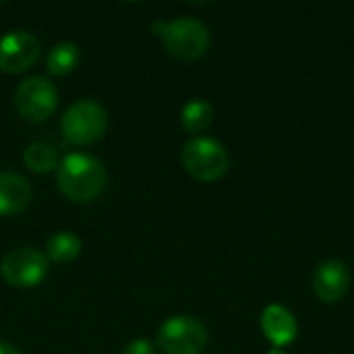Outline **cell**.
<instances>
[{
  "mask_svg": "<svg viewBox=\"0 0 354 354\" xmlns=\"http://www.w3.org/2000/svg\"><path fill=\"white\" fill-rule=\"evenodd\" d=\"M108 183V172L102 160L89 153H68L58 162L56 185L60 193L75 203L97 199Z\"/></svg>",
  "mask_w": 354,
  "mask_h": 354,
  "instance_id": "cell-1",
  "label": "cell"
},
{
  "mask_svg": "<svg viewBox=\"0 0 354 354\" xmlns=\"http://www.w3.org/2000/svg\"><path fill=\"white\" fill-rule=\"evenodd\" d=\"M153 33L162 39L164 50L183 62L201 58L212 46V33L207 25L195 17H176L172 21H156Z\"/></svg>",
  "mask_w": 354,
  "mask_h": 354,
  "instance_id": "cell-2",
  "label": "cell"
},
{
  "mask_svg": "<svg viewBox=\"0 0 354 354\" xmlns=\"http://www.w3.org/2000/svg\"><path fill=\"white\" fill-rule=\"evenodd\" d=\"M108 129V112L106 108L91 100H77L66 108V112L60 118V131L62 137L71 145H91L104 137Z\"/></svg>",
  "mask_w": 354,
  "mask_h": 354,
  "instance_id": "cell-3",
  "label": "cell"
},
{
  "mask_svg": "<svg viewBox=\"0 0 354 354\" xmlns=\"http://www.w3.org/2000/svg\"><path fill=\"white\" fill-rule=\"evenodd\" d=\"M180 160L185 170L199 183L222 178L230 166L226 147L212 137H193L183 145Z\"/></svg>",
  "mask_w": 354,
  "mask_h": 354,
  "instance_id": "cell-4",
  "label": "cell"
},
{
  "mask_svg": "<svg viewBox=\"0 0 354 354\" xmlns=\"http://www.w3.org/2000/svg\"><path fill=\"white\" fill-rule=\"evenodd\" d=\"M209 332L203 322L191 315H174L166 319L156 336V344L164 354H201L207 348Z\"/></svg>",
  "mask_w": 354,
  "mask_h": 354,
  "instance_id": "cell-5",
  "label": "cell"
},
{
  "mask_svg": "<svg viewBox=\"0 0 354 354\" xmlns=\"http://www.w3.org/2000/svg\"><path fill=\"white\" fill-rule=\"evenodd\" d=\"M58 106V91L44 75L23 79L15 89V108L29 122L48 120Z\"/></svg>",
  "mask_w": 354,
  "mask_h": 354,
  "instance_id": "cell-6",
  "label": "cell"
},
{
  "mask_svg": "<svg viewBox=\"0 0 354 354\" xmlns=\"http://www.w3.org/2000/svg\"><path fill=\"white\" fill-rule=\"evenodd\" d=\"M50 261L46 253L33 247H19L4 255L0 263V276L8 286L15 288H33L44 282L48 276Z\"/></svg>",
  "mask_w": 354,
  "mask_h": 354,
  "instance_id": "cell-7",
  "label": "cell"
},
{
  "mask_svg": "<svg viewBox=\"0 0 354 354\" xmlns=\"http://www.w3.org/2000/svg\"><path fill=\"white\" fill-rule=\"evenodd\" d=\"M39 39L25 29H15L0 37V71L4 73L17 75L29 71L39 60Z\"/></svg>",
  "mask_w": 354,
  "mask_h": 354,
  "instance_id": "cell-8",
  "label": "cell"
},
{
  "mask_svg": "<svg viewBox=\"0 0 354 354\" xmlns=\"http://www.w3.org/2000/svg\"><path fill=\"white\" fill-rule=\"evenodd\" d=\"M351 288V270L340 259L322 261L313 274V290L324 303H338Z\"/></svg>",
  "mask_w": 354,
  "mask_h": 354,
  "instance_id": "cell-9",
  "label": "cell"
},
{
  "mask_svg": "<svg viewBox=\"0 0 354 354\" xmlns=\"http://www.w3.org/2000/svg\"><path fill=\"white\" fill-rule=\"evenodd\" d=\"M259 326L274 348H284L292 344L299 334V324L292 311L284 305H268L259 317Z\"/></svg>",
  "mask_w": 354,
  "mask_h": 354,
  "instance_id": "cell-10",
  "label": "cell"
},
{
  "mask_svg": "<svg viewBox=\"0 0 354 354\" xmlns=\"http://www.w3.org/2000/svg\"><path fill=\"white\" fill-rule=\"evenodd\" d=\"M33 191L17 172H0V216H17L31 203Z\"/></svg>",
  "mask_w": 354,
  "mask_h": 354,
  "instance_id": "cell-11",
  "label": "cell"
},
{
  "mask_svg": "<svg viewBox=\"0 0 354 354\" xmlns=\"http://www.w3.org/2000/svg\"><path fill=\"white\" fill-rule=\"evenodd\" d=\"M83 249L81 239L71 230H60L46 241V257L54 263H71Z\"/></svg>",
  "mask_w": 354,
  "mask_h": 354,
  "instance_id": "cell-12",
  "label": "cell"
},
{
  "mask_svg": "<svg viewBox=\"0 0 354 354\" xmlns=\"http://www.w3.org/2000/svg\"><path fill=\"white\" fill-rule=\"evenodd\" d=\"M79 60H81L79 46L73 41H60L50 50V54L46 58V68L54 77H64L77 68Z\"/></svg>",
  "mask_w": 354,
  "mask_h": 354,
  "instance_id": "cell-13",
  "label": "cell"
},
{
  "mask_svg": "<svg viewBox=\"0 0 354 354\" xmlns=\"http://www.w3.org/2000/svg\"><path fill=\"white\" fill-rule=\"evenodd\" d=\"M212 122H214V106L203 97H195L187 102L180 110V124L187 133H203Z\"/></svg>",
  "mask_w": 354,
  "mask_h": 354,
  "instance_id": "cell-14",
  "label": "cell"
},
{
  "mask_svg": "<svg viewBox=\"0 0 354 354\" xmlns=\"http://www.w3.org/2000/svg\"><path fill=\"white\" fill-rule=\"evenodd\" d=\"M23 162L31 172L46 174L54 168H58V156L56 149L50 143L44 141H33L25 147L23 151Z\"/></svg>",
  "mask_w": 354,
  "mask_h": 354,
  "instance_id": "cell-15",
  "label": "cell"
},
{
  "mask_svg": "<svg viewBox=\"0 0 354 354\" xmlns=\"http://www.w3.org/2000/svg\"><path fill=\"white\" fill-rule=\"evenodd\" d=\"M120 354H156V348H153V344H151L149 340L137 338V340L127 342Z\"/></svg>",
  "mask_w": 354,
  "mask_h": 354,
  "instance_id": "cell-16",
  "label": "cell"
},
{
  "mask_svg": "<svg viewBox=\"0 0 354 354\" xmlns=\"http://www.w3.org/2000/svg\"><path fill=\"white\" fill-rule=\"evenodd\" d=\"M0 354H23L15 344H10V342H2L0 340Z\"/></svg>",
  "mask_w": 354,
  "mask_h": 354,
  "instance_id": "cell-17",
  "label": "cell"
},
{
  "mask_svg": "<svg viewBox=\"0 0 354 354\" xmlns=\"http://www.w3.org/2000/svg\"><path fill=\"white\" fill-rule=\"evenodd\" d=\"M268 354H286V351L284 348H272Z\"/></svg>",
  "mask_w": 354,
  "mask_h": 354,
  "instance_id": "cell-18",
  "label": "cell"
}]
</instances>
